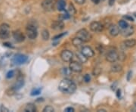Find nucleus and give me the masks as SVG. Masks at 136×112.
<instances>
[{"instance_id": "1", "label": "nucleus", "mask_w": 136, "mask_h": 112, "mask_svg": "<svg viewBox=\"0 0 136 112\" xmlns=\"http://www.w3.org/2000/svg\"><path fill=\"white\" fill-rule=\"evenodd\" d=\"M58 89L63 93L73 94L76 90V86L71 80L68 78H65L61 81L58 86Z\"/></svg>"}, {"instance_id": "2", "label": "nucleus", "mask_w": 136, "mask_h": 112, "mask_svg": "<svg viewBox=\"0 0 136 112\" xmlns=\"http://www.w3.org/2000/svg\"><path fill=\"white\" fill-rule=\"evenodd\" d=\"M26 36L29 39H34L37 37L38 35V30H37V27L33 23H30L26 27Z\"/></svg>"}, {"instance_id": "3", "label": "nucleus", "mask_w": 136, "mask_h": 112, "mask_svg": "<svg viewBox=\"0 0 136 112\" xmlns=\"http://www.w3.org/2000/svg\"><path fill=\"white\" fill-rule=\"evenodd\" d=\"M11 30L8 24L3 23L0 25V38L2 39H8L10 36Z\"/></svg>"}, {"instance_id": "4", "label": "nucleus", "mask_w": 136, "mask_h": 112, "mask_svg": "<svg viewBox=\"0 0 136 112\" xmlns=\"http://www.w3.org/2000/svg\"><path fill=\"white\" fill-rule=\"evenodd\" d=\"M76 36L83 42H89L92 39V35L86 29H81L76 33Z\"/></svg>"}, {"instance_id": "5", "label": "nucleus", "mask_w": 136, "mask_h": 112, "mask_svg": "<svg viewBox=\"0 0 136 112\" xmlns=\"http://www.w3.org/2000/svg\"><path fill=\"white\" fill-rule=\"evenodd\" d=\"M27 61H28V57L26 55H22V54L15 55L12 58V62L17 65H20V64H25Z\"/></svg>"}, {"instance_id": "6", "label": "nucleus", "mask_w": 136, "mask_h": 112, "mask_svg": "<svg viewBox=\"0 0 136 112\" xmlns=\"http://www.w3.org/2000/svg\"><path fill=\"white\" fill-rule=\"evenodd\" d=\"M118 59H119V54L117 52V51L111 50L106 55V60L111 63H114Z\"/></svg>"}, {"instance_id": "7", "label": "nucleus", "mask_w": 136, "mask_h": 112, "mask_svg": "<svg viewBox=\"0 0 136 112\" xmlns=\"http://www.w3.org/2000/svg\"><path fill=\"white\" fill-rule=\"evenodd\" d=\"M73 58V54L70 50H63L61 52V58L64 62H70Z\"/></svg>"}, {"instance_id": "8", "label": "nucleus", "mask_w": 136, "mask_h": 112, "mask_svg": "<svg viewBox=\"0 0 136 112\" xmlns=\"http://www.w3.org/2000/svg\"><path fill=\"white\" fill-rule=\"evenodd\" d=\"M70 68L72 71L75 73H80L83 71V65L80 61H71L70 64Z\"/></svg>"}, {"instance_id": "9", "label": "nucleus", "mask_w": 136, "mask_h": 112, "mask_svg": "<svg viewBox=\"0 0 136 112\" xmlns=\"http://www.w3.org/2000/svg\"><path fill=\"white\" fill-rule=\"evenodd\" d=\"M104 25L98 21H93L90 24V30L93 32H101L104 30Z\"/></svg>"}, {"instance_id": "10", "label": "nucleus", "mask_w": 136, "mask_h": 112, "mask_svg": "<svg viewBox=\"0 0 136 112\" xmlns=\"http://www.w3.org/2000/svg\"><path fill=\"white\" fill-rule=\"evenodd\" d=\"M12 35H13V37H14V40L16 42H22L25 39V36H24V34L20 30H15V31H14Z\"/></svg>"}, {"instance_id": "11", "label": "nucleus", "mask_w": 136, "mask_h": 112, "mask_svg": "<svg viewBox=\"0 0 136 112\" xmlns=\"http://www.w3.org/2000/svg\"><path fill=\"white\" fill-rule=\"evenodd\" d=\"M82 54L83 55H85L87 58H92L95 55V52L93 51V49L89 47V46H84L83 49H82V51H81Z\"/></svg>"}, {"instance_id": "12", "label": "nucleus", "mask_w": 136, "mask_h": 112, "mask_svg": "<svg viewBox=\"0 0 136 112\" xmlns=\"http://www.w3.org/2000/svg\"><path fill=\"white\" fill-rule=\"evenodd\" d=\"M108 30H109L110 35L112 36H117L120 33L119 27L117 25H116V24H111L108 27Z\"/></svg>"}, {"instance_id": "13", "label": "nucleus", "mask_w": 136, "mask_h": 112, "mask_svg": "<svg viewBox=\"0 0 136 112\" xmlns=\"http://www.w3.org/2000/svg\"><path fill=\"white\" fill-rule=\"evenodd\" d=\"M120 33L123 36L128 37L134 33V27L132 26H129L126 28L122 29V30L120 31Z\"/></svg>"}, {"instance_id": "14", "label": "nucleus", "mask_w": 136, "mask_h": 112, "mask_svg": "<svg viewBox=\"0 0 136 112\" xmlns=\"http://www.w3.org/2000/svg\"><path fill=\"white\" fill-rule=\"evenodd\" d=\"M64 27V24L62 20H55L51 24V28L55 30H61Z\"/></svg>"}, {"instance_id": "15", "label": "nucleus", "mask_w": 136, "mask_h": 112, "mask_svg": "<svg viewBox=\"0 0 136 112\" xmlns=\"http://www.w3.org/2000/svg\"><path fill=\"white\" fill-rule=\"evenodd\" d=\"M42 6L45 10L51 11L54 8L53 0H44L42 3Z\"/></svg>"}, {"instance_id": "16", "label": "nucleus", "mask_w": 136, "mask_h": 112, "mask_svg": "<svg viewBox=\"0 0 136 112\" xmlns=\"http://www.w3.org/2000/svg\"><path fill=\"white\" fill-rule=\"evenodd\" d=\"M23 85H24V81H23V79H19V80L17 81V83L13 86L12 89H13L14 92H15V91H17V90L20 89L23 87Z\"/></svg>"}, {"instance_id": "17", "label": "nucleus", "mask_w": 136, "mask_h": 112, "mask_svg": "<svg viewBox=\"0 0 136 112\" xmlns=\"http://www.w3.org/2000/svg\"><path fill=\"white\" fill-rule=\"evenodd\" d=\"M136 45V40L134 39H127L124 41V46L127 48H132Z\"/></svg>"}, {"instance_id": "18", "label": "nucleus", "mask_w": 136, "mask_h": 112, "mask_svg": "<svg viewBox=\"0 0 136 112\" xmlns=\"http://www.w3.org/2000/svg\"><path fill=\"white\" fill-rule=\"evenodd\" d=\"M24 111L26 112H34L36 111V108L34 104L29 103V104H27L26 105V107L24 108Z\"/></svg>"}, {"instance_id": "19", "label": "nucleus", "mask_w": 136, "mask_h": 112, "mask_svg": "<svg viewBox=\"0 0 136 112\" xmlns=\"http://www.w3.org/2000/svg\"><path fill=\"white\" fill-rule=\"evenodd\" d=\"M123 70V67L119 64H114V65L111 66V71L112 72H114V73H118V72H120L121 71Z\"/></svg>"}, {"instance_id": "20", "label": "nucleus", "mask_w": 136, "mask_h": 112, "mask_svg": "<svg viewBox=\"0 0 136 112\" xmlns=\"http://www.w3.org/2000/svg\"><path fill=\"white\" fill-rule=\"evenodd\" d=\"M66 2L64 0H58V10L60 11H63L65 10Z\"/></svg>"}, {"instance_id": "21", "label": "nucleus", "mask_w": 136, "mask_h": 112, "mask_svg": "<svg viewBox=\"0 0 136 112\" xmlns=\"http://www.w3.org/2000/svg\"><path fill=\"white\" fill-rule=\"evenodd\" d=\"M84 42L82 40V39H80L79 37H75V38H73V40H72V43H73V45L74 46H80Z\"/></svg>"}, {"instance_id": "22", "label": "nucleus", "mask_w": 136, "mask_h": 112, "mask_svg": "<svg viewBox=\"0 0 136 112\" xmlns=\"http://www.w3.org/2000/svg\"><path fill=\"white\" fill-rule=\"evenodd\" d=\"M76 58H78L79 61H80L81 63H85L87 61V58L85 55H83L82 54V52L81 53H76Z\"/></svg>"}, {"instance_id": "23", "label": "nucleus", "mask_w": 136, "mask_h": 112, "mask_svg": "<svg viewBox=\"0 0 136 112\" xmlns=\"http://www.w3.org/2000/svg\"><path fill=\"white\" fill-rule=\"evenodd\" d=\"M71 70H70V68H64L63 69H62V71H61V74H62V75H64V77H69V76H70L71 75Z\"/></svg>"}, {"instance_id": "24", "label": "nucleus", "mask_w": 136, "mask_h": 112, "mask_svg": "<svg viewBox=\"0 0 136 112\" xmlns=\"http://www.w3.org/2000/svg\"><path fill=\"white\" fill-rule=\"evenodd\" d=\"M49 36H50L49 32L47 30H45V29L43 30L42 32V39L44 40H48L49 39Z\"/></svg>"}, {"instance_id": "25", "label": "nucleus", "mask_w": 136, "mask_h": 112, "mask_svg": "<svg viewBox=\"0 0 136 112\" xmlns=\"http://www.w3.org/2000/svg\"><path fill=\"white\" fill-rule=\"evenodd\" d=\"M67 12L70 15H73L76 13V9H75V7L73 6V4H70V5L68 7V9H67Z\"/></svg>"}, {"instance_id": "26", "label": "nucleus", "mask_w": 136, "mask_h": 112, "mask_svg": "<svg viewBox=\"0 0 136 112\" xmlns=\"http://www.w3.org/2000/svg\"><path fill=\"white\" fill-rule=\"evenodd\" d=\"M118 24H119L120 27L122 28V29H124V28H126L127 27H129L128 23H127L126 20H120L119 21Z\"/></svg>"}, {"instance_id": "27", "label": "nucleus", "mask_w": 136, "mask_h": 112, "mask_svg": "<svg viewBox=\"0 0 136 112\" xmlns=\"http://www.w3.org/2000/svg\"><path fill=\"white\" fill-rule=\"evenodd\" d=\"M41 91H42V89H40V88H38V89H34L33 90H32V92H31V96H37V95H39V94H40L41 93Z\"/></svg>"}, {"instance_id": "28", "label": "nucleus", "mask_w": 136, "mask_h": 112, "mask_svg": "<svg viewBox=\"0 0 136 112\" xmlns=\"http://www.w3.org/2000/svg\"><path fill=\"white\" fill-rule=\"evenodd\" d=\"M101 69L99 67H96V68H95V69L93 71V74L95 76H98L101 74Z\"/></svg>"}, {"instance_id": "29", "label": "nucleus", "mask_w": 136, "mask_h": 112, "mask_svg": "<svg viewBox=\"0 0 136 112\" xmlns=\"http://www.w3.org/2000/svg\"><path fill=\"white\" fill-rule=\"evenodd\" d=\"M55 111V109L53 108V107L50 106V105H47L44 108L43 112H53Z\"/></svg>"}, {"instance_id": "30", "label": "nucleus", "mask_w": 136, "mask_h": 112, "mask_svg": "<svg viewBox=\"0 0 136 112\" xmlns=\"http://www.w3.org/2000/svg\"><path fill=\"white\" fill-rule=\"evenodd\" d=\"M70 14L67 12V11H65V13L62 14V15H61V18H62L63 20H67V19H69V18H70Z\"/></svg>"}, {"instance_id": "31", "label": "nucleus", "mask_w": 136, "mask_h": 112, "mask_svg": "<svg viewBox=\"0 0 136 112\" xmlns=\"http://www.w3.org/2000/svg\"><path fill=\"white\" fill-rule=\"evenodd\" d=\"M14 76V71H8V72L7 73V74H6V77H7L8 79H11V78H12Z\"/></svg>"}, {"instance_id": "32", "label": "nucleus", "mask_w": 136, "mask_h": 112, "mask_svg": "<svg viewBox=\"0 0 136 112\" xmlns=\"http://www.w3.org/2000/svg\"><path fill=\"white\" fill-rule=\"evenodd\" d=\"M83 80L86 83H89L90 80H91V77L89 74H86L84 77H83Z\"/></svg>"}, {"instance_id": "33", "label": "nucleus", "mask_w": 136, "mask_h": 112, "mask_svg": "<svg viewBox=\"0 0 136 112\" xmlns=\"http://www.w3.org/2000/svg\"><path fill=\"white\" fill-rule=\"evenodd\" d=\"M67 34V33H61V34H58V35H57V36H55V37H54V40H56V39H61L62 36H64V35H66Z\"/></svg>"}, {"instance_id": "34", "label": "nucleus", "mask_w": 136, "mask_h": 112, "mask_svg": "<svg viewBox=\"0 0 136 112\" xmlns=\"http://www.w3.org/2000/svg\"><path fill=\"white\" fill-rule=\"evenodd\" d=\"M0 111H5V112H8L9 111V110L7 108H5V107H4L2 105L0 106Z\"/></svg>"}, {"instance_id": "35", "label": "nucleus", "mask_w": 136, "mask_h": 112, "mask_svg": "<svg viewBox=\"0 0 136 112\" xmlns=\"http://www.w3.org/2000/svg\"><path fill=\"white\" fill-rule=\"evenodd\" d=\"M74 111H75L74 108H71V107H68V108H67L64 109V111L66 112H73Z\"/></svg>"}, {"instance_id": "36", "label": "nucleus", "mask_w": 136, "mask_h": 112, "mask_svg": "<svg viewBox=\"0 0 136 112\" xmlns=\"http://www.w3.org/2000/svg\"><path fill=\"white\" fill-rule=\"evenodd\" d=\"M123 17H124L126 20H130V21H134L133 17H130V16H129V15H126V16H124Z\"/></svg>"}, {"instance_id": "37", "label": "nucleus", "mask_w": 136, "mask_h": 112, "mask_svg": "<svg viewBox=\"0 0 136 112\" xmlns=\"http://www.w3.org/2000/svg\"><path fill=\"white\" fill-rule=\"evenodd\" d=\"M77 4H79V5H83V4H84L85 3V2H86V0H74Z\"/></svg>"}, {"instance_id": "38", "label": "nucleus", "mask_w": 136, "mask_h": 112, "mask_svg": "<svg viewBox=\"0 0 136 112\" xmlns=\"http://www.w3.org/2000/svg\"><path fill=\"white\" fill-rule=\"evenodd\" d=\"M117 96L120 99L121 97V90L120 89H117Z\"/></svg>"}, {"instance_id": "39", "label": "nucleus", "mask_w": 136, "mask_h": 112, "mask_svg": "<svg viewBox=\"0 0 136 112\" xmlns=\"http://www.w3.org/2000/svg\"><path fill=\"white\" fill-rule=\"evenodd\" d=\"M114 2H115V0H108V3H109V5H111V6L114 5Z\"/></svg>"}, {"instance_id": "40", "label": "nucleus", "mask_w": 136, "mask_h": 112, "mask_svg": "<svg viewBox=\"0 0 136 112\" xmlns=\"http://www.w3.org/2000/svg\"><path fill=\"white\" fill-rule=\"evenodd\" d=\"M100 1H101V0H92V2L93 3H95V4H98V3L100 2Z\"/></svg>"}, {"instance_id": "41", "label": "nucleus", "mask_w": 136, "mask_h": 112, "mask_svg": "<svg viewBox=\"0 0 136 112\" xmlns=\"http://www.w3.org/2000/svg\"><path fill=\"white\" fill-rule=\"evenodd\" d=\"M131 74H132V72H131V71H129V74H128V78H127V80H130V77L132 76Z\"/></svg>"}, {"instance_id": "42", "label": "nucleus", "mask_w": 136, "mask_h": 112, "mask_svg": "<svg viewBox=\"0 0 136 112\" xmlns=\"http://www.w3.org/2000/svg\"><path fill=\"white\" fill-rule=\"evenodd\" d=\"M134 108H135V109H134V110H135V111H136V103L135 104V106H134Z\"/></svg>"}, {"instance_id": "43", "label": "nucleus", "mask_w": 136, "mask_h": 112, "mask_svg": "<svg viewBox=\"0 0 136 112\" xmlns=\"http://www.w3.org/2000/svg\"><path fill=\"white\" fill-rule=\"evenodd\" d=\"M134 16H135V17H136V12H135V13H134Z\"/></svg>"}, {"instance_id": "44", "label": "nucleus", "mask_w": 136, "mask_h": 112, "mask_svg": "<svg viewBox=\"0 0 136 112\" xmlns=\"http://www.w3.org/2000/svg\"><path fill=\"white\" fill-rule=\"evenodd\" d=\"M101 1H104V0H101Z\"/></svg>"}]
</instances>
